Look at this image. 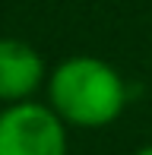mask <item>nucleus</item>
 <instances>
[{
	"mask_svg": "<svg viewBox=\"0 0 152 155\" xmlns=\"http://www.w3.org/2000/svg\"><path fill=\"white\" fill-rule=\"evenodd\" d=\"M51 111L70 127H108L127 108V86L124 76L111 63L76 54L57 63L48 79Z\"/></svg>",
	"mask_w": 152,
	"mask_h": 155,
	"instance_id": "obj_1",
	"label": "nucleus"
},
{
	"mask_svg": "<svg viewBox=\"0 0 152 155\" xmlns=\"http://www.w3.org/2000/svg\"><path fill=\"white\" fill-rule=\"evenodd\" d=\"M0 155H67V124L48 104H6L0 111Z\"/></svg>",
	"mask_w": 152,
	"mask_h": 155,
	"instance_id": "obj_2",
	"label": "nucleus"
},
{
	"mask_svg": "<svg viewBox=\"0 0 152 155\" xmlns=\"http://www.w3.org/2000/svg\"><path fill=\"white\" fill-rule=\"evenodd\" d=\"M45 82V60L29 41L0 38V101H29Z\"/></svg>",
	"mask_w": 152,
	"mask_h": 155,
	"instance_id": "obj_3",
	"label": "nucleus"
},
{
	"mask_svg": "<svg viewBox=\"0 0 152 155\" xmlns=\"http://www.w3.org/2000/svg\"><path fill=\"white\" fill-rule=\"evenodd\" d=\"M133 155H152V146H143V149H136Z\"/></svg>",
	"mask_w": 152,
	"mask_h": 155,
	"instance_id": "obj_4",
	"label": "nucleus"
}]
</instances>
